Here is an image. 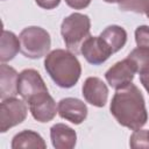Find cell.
I'll list each match as a JSON object with an SVG mask.
<instances>
[{
    "label": "cell",
    "mask_w": 149,
    "mask_h": 149,
    "mask_svg": "<svg viewBox=\"0 0 149 149\" xmlns=\"http://www.w3.org/2000/svg\"><path fill=\"white\" fill-rule=\"evenodd\" d=\"M109 111L119 125L132 130L142 128L148 121L144 98L140 88L133 83L116 90Z\"/></svg>",
    "instance_id": "cell-1"
},
{
    "label": "cell",
    "mask_w": 149,
    "mask_h": 149,
    "mask_svg": "<svg viewBox=\"0 0 149 149\" xmlns=\"http://www.w3.org/2000/svg\"><path fill=\"white\" fill-rule=\"evenodd\" d=\"M91 30V20L81 13H72L66 16L61 24V35L68 48L73 54H79L81 44L88 38Z\"/></svg>",
    "instance_id": "cell-3"
},
{
    "label": "cell",
    "mask_w": 149,
    "mask_h": 149,
    "mask_svg": "<svg viewBox=\"0 0 149 149\" xmlns=\"http://www.w3.org/2000/svg\"><path fill=\"white\" fill-rule=\"evenodd\" d=\"M28 114L27 104L15 97L1 100L0 104V132L6 133L8 129L22 123Z\"/></svg>",
    "instance_id": "cell-5"
},
{
    "label": "cell",
    "mask_w": 149,
    "mask_h": 149,
    "mask_svg": "<svg viewBox=\"0 0 149 149\" xmlns=\"http://www.w3.org/2000/svg\"><path fill=\"white\" fill-rule=\"evenodd\" d=\"M129 146L133 149H149V129H135L134 133L130 135Z\"/></svg>",
    "instance_id": "cell-19"
},
{
    "label": "cell",
    "mask_w": 149,
    "mask_h": 149,
    "mask_svg": "<svg viewBox=\"0 0 149 149\" xmlns=\"http://www.w3.org/2000/svg\"><path fill=\"white\" fill-rule=\"evenodd\" d=\"M140 81H141V84L143 85V87L146 88V91L149 94V71L140 74Z\"/></svg>",
    "instance_id": "cell-23"
},
{
    "label": "cell",
    "mask_w": 149,
    "mask_h": 149,
    "mask_svg": "<svg viewBox=\"0 0 149 149\" xmlns=\"http://www.w3.org/2000/svg\"><path fill=\"white\" fill-rule=\"evenodd\" d=\"M20 51L21 54L30 59L42 58L49 54L51 47L50 34L42 27L30 26L21 30L19 35Z\"/></svg>",
    "instance_id": "cell-4"
},
{
    "label": "cell",
    "mask_w": 149,
    "mask_h": 149,
    "mask_svg": "<svg viewBox=\"0 0 149 149\" xmlns=\"http://www.w3.org/2000/svg\"><path fill=\"white\" fill-rule=\"evenodd\" d=\"M47 91L48 87L38 71L34 69H24L19 73L17 93L26 102L35 95Z\"/></svg>",
    "instance_id": "cell-6"
},
{
    "label": "cell",
    "mask_w": 149,
    "mask_h": 149,
    "mask_svg": "<svg viewBox=\"0 0 149 149\" xmlns=\"http://www.w3.org/2000/svg\"><path fill=\"white\" fill-rule=\"evenodd\" d=\"M146 15H147V17L149 19V12H148V13H146Z\"/></svg>",
    "instance_id": "cell-25"
},
{
    "label": "cell",
    "mask_w": 149,
    "mask_h": 149,
    "mask_svg": "<svg viewBox=\"0 0 149 149\" xmlns=\"http://www.w3.org/2000/svg\"><path fill=\"white\" fill-rule=\"evenodd\" d=\"M119 9L123 12L146 14L149 12V0H122L119 3Z\"/></svg>",
    "instance_id": "cell-18"
},
{
    "label": "cell",
    "mask_w": 149,
    "mask_h": 149,
    "mask_svg": "<svg viewBox=\"0 0 149 149\" xmlns=\"http://www.w3.org/2000/svg\"><path fill=\"white\" fill-rule=\"evenodd\" d=\"M44 69L52 81L62 88L73 87L81 74V65L76 54L64 49L50 51L45 56Z\"/></svg>",
    "instance_id": "cell-2"
},
{
    "label": "cell",
    "mask_w": 149,
    "mask_h": 149,
    "mask_svg": "<svg viewBox=\"0 0 149 149\" xmlns=\"http://www.w3.org/2000/svg\"><path fill=\"white\" fill-rule=\"evenodd\" d=\"M135 73H136V69L134 64L128 58H125L112 65L105 72V78L112 88L119 90L130 84L134 79Z\"/></svg>",
    "instance_id": "cell-8"
},
{
    "label": "cell",
    "mask_w": 149,
    "mask_h": 149,
    "mask_svg": "<svg viewBox=\"0 0 149 149\" xmlns=\"http://www.w3.org/2000/svg\"><path fill=\"white\" fill-rule=\"evenodd\" d=\"M28 105L33 118L38 122H49L58 113L56 102L48 91L31 98L28 101Z\"/></svg>",
    "instance_id": "cell-7"
},
{
    "label": "cell",
    "mask_w": 149,
    "mask_h": 149,
    "mask_svg": "<svg viewBox=\"0 0 149 149\" xmlns=\"http://www.w3.org/2000/svg\"><path fill=\"white\" fill-rule=\"evenodd\" d=\"M20 40L13 33L8 30H2L1 34V43H0V61L1 63H6L12 61L16 54L20 51Z\"/></svg>",
    "instance_id": "cell-16"
},
{
    "label": "cell",
    "mask_w": 149,
    "mask_h": 149,
    "mask_svg": "<svg viewBox=\"0 0 149 149\" xmlns=\"http://www.w3.org/2000/svg\"><path fill=\"white\" fill-rule=\"evenodd\" d=\"M127 58L134 64L137 73L142 74L149 71V48L137 47L129 52Z\"/></svg>",
    "instance_id": "cell-17"
},
{
    "label": "cell",
    "mask_w": 149,
    "mask_h": 149,
    "mask_svg": "<svg viewBox=\"0 0 149 149\" xmlns=\"http://www.w3.org/2000/svg\"><path fill=\"white\" fill-rule=\"evenodd\" d=\"M19 73L16 70L6 63H1L0 66V98L1 100L15 97L17 93Z\"/></svg>",
    "instance_id": "cell-13"
},
{
    "label": "cell",
    "mask_w": 149,
    "mask_h": 149,
    "mask_svg": "<svg viewBox=\"0 0 149 149\" xmlns=\"http://www.w3.org/2000/svg\"><path fill=\"white\" fill-rule=\"evenodd\" d=\"M65 3L73 9H84L90 6L91 0H65Z\"/></svg>",
    "instance_id": "cell-21"
},
{
    "label": "cell",
    "mask_w": 149,
    "mask_h": 149,
    "mask_svg": "<svg viewBox=\"0 0 149 149\" xmlns=\"http://www.w3.org/2000/svg\"><path fill=\"white\" fill-rule=\"evenodd\" d=\"M50 139L56 149H72L77 143V133L65 123H56L50 128Z\"/></svg>",
    "instance_id": "cell-12"
},
{
    "label": "cell",
    "mask_w": 149,
    "mask_h": 149,
    "mask_svg": "<svg viewBox=\"0 0 149 149\" xmlns=\"http://www.w3.org/2000/svg\"><path fill=\"white\" fill-rule=\"evenodd\" d=\"M57 108L58 115L73 125H80L87 118V106L78 98H63L59 100Z\"/></svg>",
    "instance_id": "cell-11"
},
{
    "label": "cell",
    "mask_w": 149,
    "mask_h": 149,
    "mask_svg": "<svg viewBox=\"0 0 149 149\" xmlns=\"http://www.w3.org/2000/svg\"><path fill=\"white\" fill-rule=\"evenodd\" d=\"M99 36L105 41V43L109 47L113 54L121 50L127 42L126 29L118 24H111L106 27Z\"/></svg>",
    "instance_id": "cell-15"
},
{
    "label": "cell",
    "mask_w": 149,
    "mask_h": 149,
    "mask_svg": "<svg viewBox=\"0 0 149 149\" xmlns=\"http://www.w3.org/2000/svg\"><path fill=\"white\" fill-rule=\"evenodd\" d=\"M80 52L86 62L92 65H100L105 63L113 54L100 36H90L86 38L81 44Z\"/></svg>",
    "instance_id": "cell-9"
},
{
    "label": "cell",
    "mask_w": 149,
    "mask_h": 149,
    "mask_svg": "<svg viewBox=\"0 0 149 149\" xmlns=\"http://www.w3.org/2000/svg\"><path fill=\"white\" fill-rule=\"evenodd\" d=\"M10 147L12 149H22V148L45 149L47 143L38 133L30 129H24L13 136Z\"/></svg>",
    "instance_id": "cell-14"
},
{
    "label": "cell",
    "mask_w": 149,
    "mask_h": 149,
    "mask_svg": "<svg viewBox=\"0 0 149 149\" xmlns=\"http://www.w3.org/2000/svg\"><path fill=\"white\" fill-rule=\"evenodd\" d=\"M102 1H105L107 3H120L122 0H102Z\"/></svg>",
    "instance_id": "cell-24"
},
{
    "label": "cell",
    "mask_w": 149,
    "mask_h": 149,
    "mask_svg": "<svg viewBox=\"0 0 149 149\" xmlns=\"http://www.w3.org/2000/svg\"><path fill=\"white\" fill-rule=\"evenodd\" d=\"M81 94L90 105L104 107L108 99V87L99 77H88L83 84Z\"/></svg>",
    "instance_id": "cell-10"
},
{
    "label": "cell",
    "mask_w": 149,
    "mask_h": 149,
    "mask_svg": "<svg viewBox=\"0 0 149 149\" xmlns=\"http://www.w3.org/2000/svg\"><path fill=\"white\" fill-rule=\"evenodd\" d=\"M35 2L43 9H54L59 5L61 0H35Z\"/></svg>",
    "instance_id": "cell-22"
},
{
    "label": "cell",
    "mask_w": 149,
    "mask_h": 149,
    "mask_svg": "<svg viewBox=\"0 0 149 149\" xmlns=\"http://www.w3.org/2000/svg\"><path fill=\"white\" fill-rule=\"evenodd\" d=\"M135 42L137 47L149 48V26H139L135 29Z\"/></svg>",
    "instance_id": "cell-20"
}]
</instances>
